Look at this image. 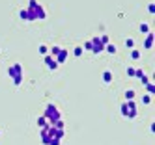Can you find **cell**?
<instances>
[{"mask_svg": "<svg viewBox=\"0 0 155 145\" xmlns=\"http://www.w3.org/2000/svg\"><path fill=\"white\" fill-rule=\"evenodd\" d=\"M142 102L144 104H149V102H151V95H144V97H142Z\"/></svg>", "mask_w": 155, "mask_h": 145, "instance_id": "484cf974", "label": "cell"}, {"mask_svg": "<svg viewBox=\"0 0 155 145\" xmlns=\"http://www.w3.org/2000/svg\"><path fill=\"white\" fill-rule=\"evenodd\" d=\"M8 76L13 80L15 86H21V84H23V65H21V63L9 65L8 67Z\"/></svg>", "mask_w": 155, "mask_h": 145, "instance_id": "6da1fadb", "label": "cell"}, {"mask_svg": "<svg viewBox=\"0 0 155 145\" xmlns=\"http://www.w3.org/2000/svg\"><path fill=\"white\" fill-rule=\"evenodd\" d=\"M68 56H69V54H68V50H65V48H62V50H60V52L54 56V60H56V63H58V65H62V63H65Z\"/></svg>", "mask_w": 155, "mask_h": 145, "instance_id": "52a82bcc", "label": "cell"}, {"mask_svg": "<svg viewBox=\"0 0 155 145\" xmlns=\"http://www.w3.org/2000/svg\"><path fill=\"white\" fill-rule=\"evenodd\" d=\"M105 50H107L108 54H116V52H118V47H116L114 43H107V45H105Z\"/></svg>", "mask_w": 155, "mask_h": 145, "instance_id": "8fae6325", "label": "cell"}, {"mask_svg": "<svg viewBox=\"0 0 155 145\" xmlns=\"http://www.w3.org/2000/svg\"><path fill=\"white\" fill-rule=\"evenodd\" d=\"M120 112H122V116H123V117H127V104H125V102H123L122 106H120Z\"/></svg>", "mask_w": 155, "mask_h": 145, "instance_id": "cb8c5ba5", "label": "cell"}, {"mask_svg": "<svg viewBox=\"0 0 155 145\" xmlns=\"http://www.w3.org/2000/svg\"><path fill=\"white\" fill-rule=\"evenodd\" d=\"M43 62H45V65H47L50 71H56V69H58V63H56V60L53 58V56H43Z\"/></svg>", "mask_w": 155, "mask_h": 145, "instance_id": "8992f818", "label": "cell"}, {"mask_svg": "<svg viewBox=\"0 0 155 145\" xmlns=\"http://www.w3.org/2000/svg\"><path fill=\"white\" fill-rule=\"evenodd\" d=\"M47 125H49V121L45 119V116H39V117H38V127H39V128H45Z\"/></svg>", "mask_w": 155, "mask_h": 145, "instance_id": "4fadbf2b", "label": "cell"}, {"mask_svg": "<svg viewBox=\"0 0 155 145\" xmlns=\"http://www.w3.org/2000/svg\"><path fill=\"white\" fill-rule=\"evenodd\" d=\"M125 47L127 48H135V39H133V37H127L125 39Z\"/></svg>", "mask_w": 155, "mask_h": 145, "instance_id": "ac0fdd59", "label": "cell"}, {"mask_svg": "<svg viewBox=\"0 0 155 145\" xmlns=\"http://www.w3.org/2000/svg\"><path fill=\"white\" fill-rule=\"evenodd\" d=\"M30 13L34 15V19H36V21H43V19H47V11L43 9V6H41V4H38V6H36V8H34Z\"/></svg>", "mask_w": 155, "mask_h": 145, "instance_id": "277c9868", "label": "cell"}, {"mask_svg": "<svg viewBox=\"0 0 155 145\" xmlns=\"http://www.w3.org/2000/svg\"><path fill=\"white\" fill-rule=\"evenodd\" d=\"M138 30H140V34H149V24L142 22V24H140V28H138Z\"/></svg>", "mask_w": 155, "mask_h": 145, "instance_id": "2e32d148", "label": "cell"}, {"mask_svg": "<svg viewBox=\"0 0 155 145\" xmlns=\"http://www.w3.org/2000/svg\"><path fill=\"white\" fill-rule=\"evenodd\" d=\"M19 17L23 19V21H28V22H32V21H36V19H34V15L30 13L28 9H21V11H19Z\"/></svg>", "mask_w": 155, "mask_h": 145, "instance_id": "ba28073f", "label": "cell"}, {"mask_svg": "<svg viewBox=\"0 0 155 145\" xmlns=\"http://www.w3.org/2000/svg\"><path fill=\"white\" fill-rule=\"evenodd\" d=\"M73 56H77V58H80V56H82V47H75Z\"/></svg>", "mask_w": 155, "mask_h": 145, "instance_id": "603a6c76", "label": "cell"}, {"mask_svg": "<svg viewBox=\"0 0 155 145\" xmlns=\"http://www.w3.org/2000/svg\"><path fill=\"white\" fill-rule=\"evenodd\" d=\"M125 104H127V119H135L138 116L137 102L135 101H125Z\"/></svg>", "mask_w": 155, "mask_h": 145, "instance_id": "3957f363", "label": "cell"}, {"mask_svg": "<svg viewBox=\"0 0 155 145\" xmlns=\"http://www.w3.org/2000/svg\"><path fill=\"white\" fill-rule=\"evenodd\" d=\"M101 78H103V82H105V84H110L112 82V71H103Z\"/></svg>", "mask_w": 155, "mask_h": 145, "instance_id": "30bf717a", "label": "cell"}, {"mask_svg": "<svg viewBox=\"0 0 155 145\" xmlns=\"http://www.w3.org/2000/svg\"><path fill=\"white\" fill-rule=\"evenodd\" d=\"M135 67H127V76H135Z\"/></svg>", "mask_w": 155, "mask_h": 145, "instance_id": "4316f807", "label": "cell"}, {"mask_svg": "<svg viewBox=\"0 0 155 145\" xmlns=\"http://www.w3.org/2000/svg\"><path fill=\"white\" fill-rule=\"evenodd\" d=\"M47 145H60V139H58V138H50Z\"/></svg>", "mask_w": 155, "mask_h": 145, "instance_id": "d4e9b609", "label": "cell"}, {"mask_svg": "<svg viewBox=\"0 0 155 145\" xmlns=\"http://www.w3.org/2000/svg\"><path fill=\"white\" fill-rule=\"evenodd\" d=\"M60 50H62L60 47H56V45H53V47L49 48V56H53V58H54V56H56V54H58Z\"/></svg>", "mask_w": 155, "mask_h": 145, "instance_id": "9a60e30c", "label": "cell"}, {"mask_svg": "<svg viewBox=\"0 0 155 145\" xmlns=\"http://www.w3.org/2000/svg\"><path fill=\"white\" fill-rule=\"evenodd\" d=\"M50 127H54V128H60V130H64V121L62 119H58V121H54Z\"/></svg>", "mask_w": 155, "mask_h": 145, "instance_id": "d6986e66", "label": "cell"}, {"mask_svg": "<svg viewBox=\"0 0 155 145\" xmlns=\"http://www.w3.org/2000/svg\"><path fill=\"white\" fill-rule=\"evenodd\" d=\"M38 4H39L38 0H28V8H26V9H28V11H32V9L38 6Z\"/></svg>", "mask_w": 155, "mask_h": 145, "instance_id": "44dd1931", "label": "cell"}, {"mask_svg": "<svg viewBox=\"0 0 155 145\" xmlns=\"http://www.w3.org/2000/svg\"><path fill=\"white\" fill-rule=\"evenodd\" d=\"M38 52L41 54V56H47V54H49V47H47V45H39V47H38Z\"/></svg>", "mask_w": 155, "mask_h": 145, "instance_id": "5bb4252c", "label": "cell"}, {"mask_svg": "<svg viewBox=\"0 0 155 145\" xmlns=\"http://www.w3.org/2000/svg\"><path fill=\"white\" fill-rule=\"evenodd\" d=\"M99 41H101L103 45H107V43H110V41H108V36H99Z\"/></svg>", "mask_w": 155, "mask_h": 145, "instance_id": "83f0119b", "label": "cell"}, {"mask_svg": "<svg viewBox=\"0 0 155 145\" xmlns=\"http://www.w3.org/2000/svg\"><path fill=\"white\" fill-rule=\"evenodd\" d=\"M45 119L49 121V125H53L54 121H58V119H62V113H60V110H58V106L56 104H47V108H45Z\"/></svg>", "mask_w": 155, "mask_h": 145, "instance_id": "7a4b0ae2", "label": "cell"}, {"mask_svg": "<svg viewBox=\"0 0 155 145\" xmlns=\"http://www.w3.org/2000/svg\"><path fill=\"white\" fill-rule=\"evenodd\" d=\"M90 43H92V52L95 54H101L103 50H105V45H103L101 41H99V37H94V39H90Z\"/></svg>", "mask_w": 155, "mask_h": 145, "instance_id": "5b68a950", "label": "cell"}, {"mask_svg": "<svg viewBox=\"0 0 155 145\" xmlns=\"http://www.w3.org/2000/svg\"><path fill=\"white\" fill-rule=\"evenodd\" d=\"M84 48H86V50H90V52H92V43H90V41H86V43H84Z\"/></svg>", "mask_w": 155, "mask_h": 145, "instance_id": "f1b7e54d", "label": "cell"}, {"mask_svg": "<svg viewBox=\"0 0 155 145\" xmlns=\"http://www.w3.org/2000/svg\"><path fill=\"white\" fill-rule=\"evenodd\" d=\"M146 89H148V95H153V93H155V84L148 82V84H146Z\"/></svg>", "mask_w": 155, "mask_h": 145, "instance_id": "e0dca14e", "label": "cell"}, {"mask_svg": "<svg viewBox=\"0 0 155 145\" xmlns=\"http://www.w3.org/2000/svg\"><path fill=\"white\" fill-rule=\"evenodd\" d=\"M135 97H137L135 89H125V101H135Z\"/></svg>", "mask_w": 155, "mask_h": 145, "instance_id": "7c38bea8", "label": "cell"}, {"mask_svg": "<svg viewBox=\"0 0 155 145\" xmlns=\"http://www.w3.org/2000/svg\"><path fill=\"white\" fill-rule=\"evenodd\" d=\"M0 134H2V130H0Z\"/></svg>", "mask_w": 155, "mask_h": 145, "instance_id": "4dcf8cb0", "label": "cell"}, {"mask_svg": "<svg viewBox=\"0 0 155 145\" xmlns=\"http://www.w3.org/2000/svg\"><path fill=\"white\" fill-rule=\"evenodd\" d=\"M65 136V130H60V128H56V130H54V138H58V139H62V138H64Z\"/></svg>", "mask_w": 155, "mask_h": 145, "instance_id": "ffe728a7", "label": "cell"}, {"mask_svg": "<svg viewBox=\"0 0 155 145\" xmlns=\"http://www.w3.org/2000/svg\"><path fill=\"white\" fill-rule=\"evenodd\" d=\"M144 48H153V34H151V32L148 34L146 41H144Z\"/></svg>", "mask_w": 155, "mask_h": 145, "instance_id": "9c48e42d", "label": "cell"}, {"mask_svg": "<svg viewBox=\"0 0 155 145\" xmlns=\"http://www.w3.org/2000/svg\"><path fill=\"white\" fill-rule=\"evenodd\" d=\"M148 9H149V13H153V11H155V6H153V4H149Z\"/></svg>", "mask_w": 155, "mask_h": 145, "instance_id": "f546056e", "label": "cell"}, {"mask_svg": "<svg viewBox=\"0 0 155 145\" xmlns=\"http://www.w3.org/2000/svg\"><path fill=\"white\" fill-rule=\"evenodd\" d=\"M138 58H140V52L137 48H131V60H138Z\"/></svg>", "mask_w": 155, "mask_h": 145, "instance_id": "7402d4cb", "label": "cell"}]
</instances>
